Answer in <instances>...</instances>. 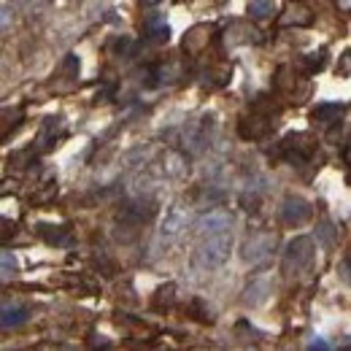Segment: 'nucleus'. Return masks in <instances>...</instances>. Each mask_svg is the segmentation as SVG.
Instances as JSON below:
<instances>
[{
	"label": "nucleus",
	"instance_id": "6",
	"mask_svg": "<svg viewBox=\"0 0 351 351\" xmlns=\"http://www.w3.org/2000/svg\"><path fill=\"white\" fill-rule=\"evenodd\" d=\"M214 130H217L214 117H203L200 122H195L189 130L184 132V143H186V149H189L192 154L206 152V149L211 146V141H214Z\"/></svg>",
	"mask_w": 351,
	"mask_h": 351
},
{
	"label": "nucleus",
	"instance_id": "29",
	"mask_svg": "<svg viewBox=\"0 0 351 351\" xmlns=\"http://www.w3.org/2000/svg\"><path fill=\"white\" fill-rule=\"evenodd\" d=\"M308 346H311V349H319V351L330 349V343H327V341H311Z\"/></svg>",
	"mask_w": 351,
	"mask_h": 351
},
{
	"label": "nucleus",
	"instance_id": "15",
	"mask_svg": "<svg viewBox=\"0 0 351 351\" xmlns=\"http://www.w3.org/2000/svg\"><path fill=\"white\" fill-rule=\"evenodd\" d=\"M162 173L171 176V178H184V176L189 173V160H186V154H184V152H178V149L165 152Z\"/></svg>",
	"mask_w": 351,
	"mask_h": 351
},
{
	"label": "nucleus",
	"instance_id": "18",
	"mask_svg": "<svg viewBox=\"0 0 351 351\" xmlns=\"http://www.w3.org/2000/svg\"><path fill=\"white\" fill-rule=\"evenodd\" d=\"M208 41H211V27L208 25H195L184 38V49L189 54H197V51H203L208 46Z\"/></svg>",
	"mask_w": 351,
	"mask_h": 351
},
{
	"label": "nucleus",
	"instance_id": "2",
	"mask_svg": "<svg viewBox=\"0 0 351 351\" xmlns=\"http://www.w3.org/2000/svg\"><path fill=\"white\" fill-rule=\"evenodd\" d=\"M316 257V243L311 235H298L287 243V252H284V260H281V270L287 276H300L306 273L311 263Z\"/></svg>",
	"mask_w": 351,
	"mask_h": 351
},
{
	"label": "nucleus",
	"instance_id": "7",
	"mask_svg": "<svg viewBox=\"0 0 351 351\" xmlns=\"http://www.w3.org/2000/svg\"><path fill=\"white\" fill-rule=\"evenodd\" d=\"M311 217H313V206L308 203L306 197H300V195L284 197V203H281V221H284L287 227H300V224H306Z\"/></svg>",
	"mask_w": 351,
	"mask_h": 351
},
{
	"label": "nucleus",
	"instance_id": "1",
	"mask_svg": "<svg viewBox=\"0 0 351 351\" xmlns=\"http://www.w3.org/2000/svg\"><path fill=\"white\" fill-rule=\"evenodd\" d=\"M230 252H232V232L230 230H221V232H211V235H203L197 249H195V265L203 267V270H214L230 260Z\"/></svg>",
	"mask_w": 351,
	"mask_h": 351
},
{
	"label": "nucleus",
	"instance_id": "28",
	"mask_svg": "<svg viewBox=\"0 0 351 351\" xmlns=\"http://www.w3.org/2000/svg\"><path fill=\"white\" fill-rule=\"evenodd\" d=\"M14 230H16V227H14L11 221H8V219H0V241H8V238L14 235Z\"/></svg>",
	"mask_w": 351,
	"mask_h": 351
},
{
	"label": "nucleus",
	"instance_id": "24",
	"mask_svg": "<svg viewBox=\"0 0 351 351\" xmlns=\"http://www.w3.org/2000/svg\"><path fill=\"white\" fill-rule=\"evenodd\" d=\"M319 238H322V241H324L327 246H332V243H335V238H338V235H335V230H332V224H330V221H322Z\"/></svg>",
	"mask_w": 351,
	"mask_h": 351
},
{
	"label": "nucleus",
	"instance_id": "11",
	"mask_svg": "<svg viewBox=\"0 0 351 351\" xmlns=\"http://www.w3.org/2000/svg\"><path fill=\"white\" fill-rule=\"evenodd\" d=\"M36 232L51 246H71L73 243V230L68 224H38Z\"/></svg>",
	"mask_w": 351,
	"mask_h": 351
},
{
	"label": "nucleus",
	"instance_id": "14",
	"mask_svg": "<svg viewBox=\"0 0 351 351\" xmlns=\"http://www.w3.org/2000/svg\"><path fill=\"white\" fill-rule=\"evenodd\" d=\"M60 135H62V119H60V117H49L44 125H41L38 138H36V149H41V152L51 149Z\"/></svg>",
	"mask_w": 351,
	"mask_h": 351
},
{
	"label": "nucleus",
	"instance_id": "12",
	"mask_svg": "<svg viewBox=\"0 0 351 351\" xmlns=\"http://www.w3.org/2000/svg\"><path fill=\"white\" fill-rule=\"evenodd\" d=\"M273 287H270V278L267 276H254L249 281V287L243 289V303L246 306H263L265 300L270 298Z\"/></svg>",
	"mask_w": 351,
	"mask_h": 351
},
{
	"label": "nucleus",
	"instance_id": "10",
	"mask_svg": "<svg viewBox=\"0 0 351 351\" xmlns=\"http://www.w3.org/2000/svg\"><path fill=\"white\" fill-rule=\"evenodd\" d=\"M143 36L152 44H168L171 41V27H168L165 16L162 14H149L146 22H143Z\"/></svg>",
	"mask_w": 351,
	"mask_h": 351
},
{
	"label": "nucleus",
	"instance_id": "4",
	"mask_svg": "<svg viewBox=\"0 0 351 351\" xmlns=\"http://www.w3.org/2000/svg\"><path fill=\"white\" fill-rule=\"evenodd\" d=\"M186 227H189V211H186L184 206H173V208L165 214L162 224H160L154 249H165V246H171L173 241H178V238L186 232Z\"/></svg>",
	"mask_w": 351,
	"mask_h": 351
},
{
	"label": "nucleus",
	"instance_id": "31",
	"mask_svg": "<svg viewBox=\"0 0 351 351\" xmlns=\"http://www.w3.org/2000/svg\"><path fill=\"white\" fill-rule=\"evenodd\" d=\"M341 11H349V0H341Z\"/></svg>",
	"mask_w": 351,
	"mask_h": 351
},
{
	"label": "nucleus",
	"instance_id": "20",
	"mask_svg": "<svg viewBox=\"0 0 351 351\" xmlns=\"http://www.w3.org/2000/svg\"><path fill=\"white\" fill-rule=\"evenodd\" d=\"M16 267H19V263L11 252H0V278H11L16 273Z\"/></svg>",
	"mask_w": 351,
	"mask_h": 351
},
{
	"label": "nucleus",
	"instance_id": "19",
	"mask_svg": "<svg viewBox=\"0 0 351 351\" xmlns=\"http://www.w3.org/2000/svg\"><path fill=\"white\" fill-rule=\"evenodd\" d=\"M276 14V0H252L249 3V16L252 19H270Z\"/></svg>",
	"mask_w": 351,
	"mask_h": 351
},
{
	"label": "nucleus",
	"instance_id": "32",
	"mask_svg": "<svg viewBox=\"0 0 351 351\" xmlns=\"http://www.w3.org/2000/svg\"><path fill=\"white\" fill-rule=\"evenodd\" d=\"M14 5H25V3H30V0H11Z\"/></svg>",
	"mask_w": 351,
	"mask_h": 351
},
{
	"label": "nucleus",
	"instance_id": "17",
	"mask_svg": "<svg viewBox=\"0 0 351 351\" xmlns=\"http://www.w3.org/2000/svg\"><path fill=\"white\" fill-rule=\"evenodd\" d=\"M343 111H346V106H343V103H322V106H316V108H313L311 119H313V122H319L322 128H332Z\"/></svg>",
	"mask_w": 351,
	"mask_h": 351
},
{
	"label": "nucleus",
	"instance_id": "26",
	"mask_svg": "<svg viewBox=\"0 0 351 351\" xmlns=\"http://www.w3.org/2000/svg\"><path fill=\"white\" fill-rule=\"evenodd\" d=\"M11 25H14V14H11L8 8H3V5H0V33H5Z\"/></svg>",
	"mask_w": 351,
	"mask_h": 351
},
{
	"label": "nucleus",
	"instance_id": "27",
	"mask_svg": "<svg viewBox=\"0 0 351 351\" xmlns=\"http://www.w3.org/2000/svg\"><path fill=\"white\" fill-rule=\"evenodd\" d=\"M173 292H176V287H173V284H168V287H162V289L157 292V295H160V298H157V306H160L162 300H165V303H173Z\"/></svg>",
	"mask_w": 351,
	"mask_h": 351
},
{
	"label": "nucleus",
	"instance_id": "33",
	"mask_svg": "<svg viewBox=\"0 0 351 351\" xmlns=\"http://www.w3.org/2000/svg\"><path fill=\"white\" fill-rule=\"evenodd\" d=\"M36 3H38V5H49V3H51V0H36Z\"/></svg>",
	"mask_w": 351,
	"mask_h": 351
},
{
	"label": "nucleus",
	"instance_id": "3",
	"mask_svg": "<svg viewBox=\"0 0 351 351\" xmlns=\"http://www.w3.org/2000/svg\"><path fill=\"white\" fill-rule=\"evenodd\" d=\"M316 154V138L311 132H292L281 141V157L292 165H306Z\"/></svg>",
	"mask_w": 351,
	"mask_h": 351
},
{
	"label": "nucleus",
	"instance_id": "8",
	"mask_svg": "<svg viewBox=\"0 0 351 351\" xmlns=\"http://www.w3.org/2000/svg\"><path fill=\"white\" fill-rule=\"evenodd\" d=\"M232 227V214L224 211L219 206L214 208H206V214L195 221V232L203 238V235H211V232H221V230H230Z\"/></svg>",
	"mask_w": 351,
	"mask_h": 351
},
{
	"label": "nucleus",
	"instance_id": "13",
	"mask_svg": "<svg viewBox=\"0 0 351 351\" xmlns=\"http://www.w3.org/2000/svg\"><path fill=\"white\" fill-rule=\"evenodd\" d=\"M313 22V14H311V8L303 5V3H289L287 5V11L278 16V25H284V27H308Z\"/></svg>",
	"mask_w": 351,
	"mask_h": 351
},
{
	"label": "nucleus",
	"instance_id": "9",
	"mask_svg": "<svg viewBox=\"0 0 351 351\" xmlns=\"http://www.w3.org/2000/svg\"><path fill=\"white\" fill-rule=\"evenodd\" d=\"M30 316H33V311H30L27 303H22V300H8V303L0 306V327H5V330L22 327L25 322H30Z\"/></svg>",
	"mask_w": 351,
	"mask_h": 351
},
{
	"label": "nucleus",
	"instance_id": "5",
	"mask_svg": "<svg viewBox=\"0 0 351 351\" xmlns=\"http://www.w3.org/2000/svg\"><path fill=\"white\" fill-rule=\"evenodd\" d=\"M278 246V235L270 232V230H263V232H254L243 241V249H241V257L243 263H252V265H260L265 263Z\"/></svg>",
	"mask_w": 351,
	"mask_h": 351
},
{
	"label": "nucleus",
	"instance_id": "16",
	"mask_svg": "<svg viewBox=\"0 0 351 351\" xmlns=\"http://www.w3.org/2000/svg\"><path fill=\"white\" fill-rule=\"evenodd\" d=\"M270 128H273V125H270V117H267V114L252 111V117H246V119L241 122V135H243V138H260V135H265Z\"/></svg>",
	"mask_w": 351,
	"mask_h": 351
},
{
	"label": "nucleus",
	"instance_id": "23",
	"mask_svg": "<svg viewBox=\"0 0 351 351\" xmlns=\"http://www.w3.org/2000/svg\"><path fill=\"white\" fill-rule=\"evenodd\" d=\"M132 38H128V36H122V38H117V41H114V44H111V49H114V51H117V54H119V57H130L132 54Z\"/></svg>",
	"mask_w": 351,
	"mask_h": 351
},
{
	"label": "nucleus",
	"instance_id": "25",
	"mask_svg": "<svg viewBox=\"0 0 351 351\" xmlns=\"http://www.w3.org/2000/svg\"><path fill=\"white\" fill-rule=\"evenodd\" d=\"M62 71H65L68 76H76V73H79V57H76V54H68V60H65Z\"/></svg>",
	"mask_w": 351,
	"mask_h": 351
},
{
	"label": "nucleus",
	"instance_id": "22",
	"mask_svg": "<svg viewBox=\"0 0 351 351\" xmlns=\"http://www.w3.org/2000/svg\"><path fill=\"white\" fill-rule=\"evenodd\" d=\"M217 203H221V192L217 189V186H208V189L203 192V197H200V206H203V208H206V206L214 208Z\"/></svg>",
	"mask_w": 351,
	"mask_h": 351
},
{
	"label": "nucleus",
	"instance_id": "21",
	"mask_svg": "<svg viewBox=\"0 0 351 351\" xmlns=\"http://www.w3.org/2000/svg\"><path fill=\"white\" fill-rule=\"evenodd\" d=\"M324 57H327V51H324V49H319V51L308 54V57H306L308 73H316V71H322V68H324Z\"/></svg>",
	"mask_w": 351,
	"mask_h": 351
},
{
	"label": "nucleus",
	"instance_id": "30",
	"mask_svg": "<svg viewBox=\"0 0 351 351\" xmlns=\"http://www.w3.org/2000/svg\"><path fill=\"white\" fill-rule=\"evenodd\" d=\"M341 278L349 284V260H343V263H341Z\"/></svg>",
	"mask_w": 351,
	"mask_h": 351
}]
</instances>
